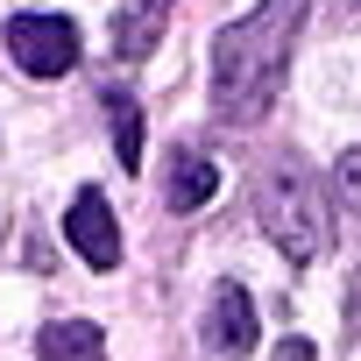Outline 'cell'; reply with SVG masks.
<instances>
[{
  "label": "cell",
  "mask_w": 361,
  "mask_h": 361,
  "mask_svg": "<svg viewBox=\"0 0 361 361\" xmlns=\"http://www.w3.org/2000/svg\"><path fill=\"white\" fill-rule=\"evenodd\" d=\"M298 29H305V0H262L255 15L213 36V114L220 121L248 128L276 106Z\"/></svg>",
  "instance_id": "6da1fadb"
},
{
  "label": "cell",
  "mask_w": 361,
  "mask_h": 361,
  "mask_svg": "<svg viewBox=\"0 0 361 361\" xmlns=\"http://www.w3.org/2000/svg\"><path fill=\"white\" fill-rule=\"evenodd\" d=\"M262 234L290 255V262H312L326 255L333 227H326V192H319V177L298 163V156H269V170L255 177V192H248Z\"/></svg>",
  "instance_id": "7a4b0ae2"
},
{
  "label": "cell",
  "mask_w": 361,
  "mask_h": 361,
  "mask_svg": "<svg viewBox=\"0 0 361 361\" xmlns=\"http://www.w3.org/2000/svg\"><path fill=\"white\" fill-rule=\"evenodd\" d=\"M8 57L29 78H64L78 64V29L64 15H15L8 22Z\"/></svg>",
  "instance_id": "3957f363"
},
{
  "label": "cell",
  "mask_w": 361,
  "mask_h": 361,
  "mask_svg": "<svg viewBox=\"0 0 361 361\" xmlns=\"http://www.w3.org/2000/svg\"><path fill=\"white\" fill-rule=\"evenodd\" d=\"M64 241L92 262V269H121V227H114V206H106V192H78L71 199V213H64Z\"/></svg>",
  "instance_id": "277c9868"
},
{
  "label": "cell",
  "mask_w": 361,
  "mask_h": 361,
  "mask_svg": "<svg viewBox=\"0 0 361 361\" xmlns=\"http://www.w3.org/2000/svg\"><path fill=\"white\" fill-rule=\"evenodd\" d=\"M206 347L220 354V361H241V354H255V298L241 290V283H213V305H206Z\"/></svg>",
  "instance_id": "5b68a950"
},
{
  "label": "cell",
  "mask_w": 361,
  "mask_h": 361,
  "mask_svg": "<svg viewBox=\"0 0 361 361\" xmlns=\"http://www.w3.org/2000/svg\"><path fill=\"white\" fill-rule=\"evenodd\" d=\"M163 29H170V0H128V8L114 15V57H149L156 43H163Z\"/></svg>",
  "instance_id": "8992f818"
},
{
  "label": "cell",
  "mask_w": 361,
  "mask_h": 361,
  "mask_svg": "<svg viewBox=\"0 0 361 361\" xmlns=\"http://www.w3.org/2000/svg\"><path fill=\"white\" fill-rule=\"evenodd\" d=\"M163 192H170V213H199V206L220 192V163L199 156V149H177V156H170V185H163Z\"/></svg>",
  "instance_id": "52a82bcc"
},
{
  "label": "cell",
  "mask_w": 361,
  "mask_h": 361,
  "mask_svg": "<svg viewBox=\"0 0 361 361\" xmlns=\"http://www.w3.org/2000/svg\"><path fill=\"white\" fill-rule=\"evenodd\" d=\"M36 361H106V333L92 319H50L36 333Z\"/></svg>",
  "instance_id": "ba28073f"
},
{
  "label": "cell",
  "mask_w": 361,
  "mask_h": 361,
  "mask_svg": "<svg viewBox=\"0 0 361 361\" xmlns=\"http://www.w3.org/2000/svg\"><path fill=\"white\" fill-rule=\"evenodd\" d=\"M99 99H106V121H114V149H121V170H142V106H135L121 85H106Z\"/></svg>",
  "instance_id": "9c48e42d"
},
{
  "label": "cell",
  "mask_w": 361,
  "mask_h": 361,
  "mask_svg": "<svg viewBox=\"0 0 361 361\" xmlns=\"http://www.w3.org/2000/svg\"><path fill=\"white\" fill-rule=\"evenodd\" d=\"M333 192H340V206H347V213H361V149H347V156H340Z\"/></svg>",
  "instance_id": "30bf717a"
},
{
  "label": "cell",
  "mask_w": 361,
  "mask_h": 361,
  "mask_svg": "<svg viewBox=\"0 0 361 361\" xmlns=\"http://www.w3.org/2000/svg\"><path fill=\"white\" fill-rule=\"evenodd\" d=\"M276 361H312V340H283V347H276Z\"/></svg>",
  "instance_id": "8fae6325"
}]
</instances>
